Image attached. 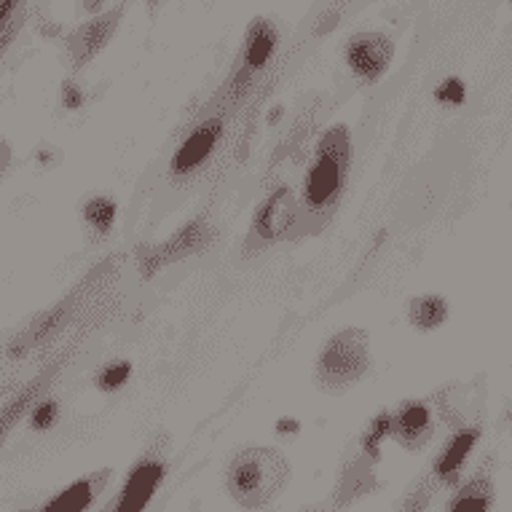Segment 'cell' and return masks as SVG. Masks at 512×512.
Instances as JSON below:
<instances>
[{"mask_svg": "<svg viewBox=\"0 0 512 512\" xmlns=\"http://www.w3.org/2000/svg\"><path fill=\"white\" fill-rule=\"evenodd\" d=\"M27 0H0V35H6L11 27L25 25Z\"/></svg>", "mask_w": 512, "mask_h": 512, "instance_id": "20", "label": "cell"}, {"mask_svg": "<svg viewBox=\"0 0 512 512\" xmlns=\"http://www.w3.org/2000/svg\"><path fill=\"white\" fill-rule=\"evenodd\" d=\"M451 314V306L443 295L424 293L416 295L408 301V322L411 328L421 330V333H432V330L443 328L445 319Z\"/></svg>", "mask_w": 512, "mask_h": 512, "instance_id": "15", "label": "cell"}, {"mask_svg": "<svg viewBox=\"0 0 512 512\" xmlns=\"http://www.w3.org/2000/svg\"><path fill=\"white\" fill-rule=\"evenodd\" d=\"M435 102H440V105H445V108H459V105H464V100H467V86H464L462 78H445V81H440V84L435 86Z\"/></svg>", "mask_w": 512, "mask_h": 512, "instance_id": "19", "label": "cell"}, {"mask_svg": "<svg viewBox=\"0 0 512 512\" xmlns=\"http://www.w3.org/2000/svg\"><path fill=\"white\" fill-rule=\"evenodd\" d=\"M290 464L277 448H244L226 470V488L244 510H263L285 491Z\"/></svg>", "mask_w": 512, "mask_h": 512, "instance_id": "3", "label": "cell"}, {"mask_svg": "<svg viewBox=\"0 0 512 512\" xmlns=\"http://www.w3.org/2000/svg\"><path fill=\"white\" fill-rule=\"evenodd\" d=\"M11 164V148L6 140H0V177H3V172L9 169Z\"/></svg>", "mask_w": 512, "mask_h": 512, "instance_id": "23", "label": "cell"}, {"mask_svg": "<svg viewBox=\"0 0 512 512\" xmlns=\"http://www.w3.org/2000/svg\"><path fill=\"white\" fill-rule=\"evenodd\" d=\"M108 478L110 470H102L97 472V475H92V478L76 480L73 486H68L65 491H59L41 512H84L86 507L94 502V496L100 494Z\"/></svg>", "mask_w": 512, "mask_h": 512, "instance_id": "12", "label": "cell"}, {"mask_svg": "<svg viewBox=\"0 0 512 512\" xmlns=\"http://www.w3.org/2000/svg\"><path fill=\"white\" fill-rule=\"evenodd\" d=\"M277 427H282V432H295V429H298V421H279Z\"/></svg>", "mask_w": 512, "mask_h": 512, "instance_id": "24", "label": "cell"}, {"mask_svg": "<svg viewBox=\"0 0 512 512\" xmlns=\"http://www.w3.org/2000/svg\"><path fill=\"white\" fill-rule=\"evenodd\" d=\"M81 220H84V228L89 231L94 242H102L113 234L118 220V204L113 196L108 194H94L89 196L81 207Z\"/></svg>", "mask_w": 512, "mask_h": 512, "instance_id": "14", "label": "cell"}, {"mask_svg": "<svg viewBox=\"0 0 512 512\" xmlns=\"http://www.w3.org/2000/svg\"><path fill=\"white\" fill-rule=\"evenodd\" d=\"M488 504H491V483L486 478H478L472 480L462 494H456L448 512H488Z\"/></svg>", "mask_w": 512, "mask_h": 512, "instance_id": "16", "label": "cell"}, {"mask_svg": "<svg viewBox=\"0 0 512 512\" xmlns=\"http://www.w3.org/2000/svg\"><path fill=\"white\" fill-rule=\"evenodd\" d=\"M215 239H218V228L212 226L207 215H199V218L188 220L177 231H172L164 242L137 247L135 263L137 271H140V279H153L167 266H175V263L202 255V252L210 250V244Z\"/></svg>", "mask_w": 512, "mask_h": 512, "instance_id": "7", "label": "cell"}, {"mask_svg": "<svg viewBox=\"0 0 512 512\" xmlns=\"http://www.w3.org/2000/svg\"><path fill=\"white\" fill-rule=\"evenodd\" d=\"M132 378V362L129 360H110L94 373V387L100 392H118L126 387V381Z\"/></svg>", "mask_w": 512, "mask_h": 512, "instance_id": "17", "label": "cell"}, {"mask_svg": "<svg viewBox=\"0 0 512 512\" xmlns=\"http://www.w3.org/2000/svg\"><path fill=\"white\" fill-rule=\"evenodd\" d=\"M389 435H392V413H378L376 419L370 421V427L365 429V435H362V448H365L370 456H376L381 443H384Z\"/></svg>", "mask_w": 512, "mask_h": 512, "instance_id": "18", "label": "cell"}, {"mask_svg": "<svg viewBox=\"0 0 512 512\" xmlns=\"http://www.w3.org/2000/svg\"><path fill=\"white\" fill-rule=\"evenodd\" d=\"M370 362H373V354H370L368 330H338L319 349L317 362H314V381L322 392L341 395L368 376Z\"/></svg>", "mask_w": 512, "mask_h": 512, "instance_id": "4", "label": "cell"}, {"mask_svg": "<svg viewBox=\"0 0 512 512\" xmlns=\"http://www.w3.org/2000/svg\"><path fill=\"white\" fill-rule=\"evenodd\" d=\"M303 226L301 196L295 194L290 185H277L263 196L261 204L255 207L244 239V255L263 252L279 242L293 239Z\"/></svg>", "mask_w": 512, "mask_h": 512, "instance_id": "5", "label": "cell"}, {"mask_svg": "<svg viewBox=\"0 0 512 512\" xmlns=\"http://www.w3.org/2000/svg\"><path fill=\"white\" fill-rule=\"evenodd\" d=\"M228 118H231V113H223V110H204L202 118L177 143L167 167L169 180L185 183V180H194L210 167L226 143Z\"/></svg>", "mask_w": 512, "mask_h": 512, "instance_id": "6", "label": "cell"}, {"mask_svg": "<svg viewBox=\"0 0 512 512\" xmlns=\"http://www.w3.org/2000/svg\"><path fill=\"white\" fill-rule=\"evenodd\" d=\"M475 443H478V429H467V432H459V435L451 437L448 445L440 451V456H437V478L443 480V483H448V486L456 483V480H459V472L464 470L467 456H470V451L475 448Z\"/></svg>", "mask_w": 512, "mask_h": 512, "instance_id": "13", "label": "cell"}, {"mask_svg": "<svg viewBox=\"0 0 512 512\" xmlns=\"http://www.w3.org/2000/svg\"><path fill=\"white\" fill-rule=\"evenodd\" d=\"M164 472H167V464H164V459L156 451L145 454L135 464V470L129 472V478H126L124 488L116 496L110 512H143L145 504L151 502L153 494H156V488L161 486Z\"/></svg>", "mask_w": 512, "mask_h": 512, "instance_id": "10", "label": "cell"}, {"mask_svg": "<svg viewBox=\"0 0 512 512\" xmlns=\"http://www.w3.org/2000/svg\"><path fill=\"white\" fill-rule=\"evenodd\" d=\"M59 416L57 400H41V403L33 405V413H30V427L35 432H46V429L54 427V421Z\"/></svg>", "mask_w": 512, "mask_h": 512, "instance_id": "21", "label": "cell"}, {"mask_svg": "<svg viewBox=\"0 0 512 512\" xmlns=\"http://www.w3.org/2000/svg\"><path fill=\"white\" fill-rule=\"evenodd\" d=\"M510 3H512V0H510Z\"/></svg>", "mask_w": 512, "mask_h": 512, "instance_id": "26", "label": "cell"}, {"mask_svg": "<svg viewBox=\"0 0 512 512\" xmlns=\"http://www.w3.org/2000/svg\"><path fill=\"white\" fill-rule=\"evenodd\" d=\"M395 59V41L387 33L378 30H362L346 41L344 62L349 73L362 84H378L387 76Z\"/></svg>", "mask_w": 512, "mask_h": 512, "instance_id": "8", "label": "cell"}, {"mask_svg": "<svg viewBox=\"0 0 512 512\" xmlns=\"http://www.w3.org/2000/svg\"><path fill=\"white\" fill-rule=\"evenodd\" d=\"M432 435V413L427 403L411 400V403L400 405V411L392 413V437L403 448H421Z\"/></svg>", "mask_w": 512, "mask_h": 512, "instance_id": "11", "label": "cell"}, {"mask_svg": "<svg viewBox=\"0 0 512 512\" xmlns=\"http://www.w3.org/2000/svg\"><path fill=\"white\" fill-rule=\"evenodd\" d=\"M126 3L121 0L118 6L113 9L102 11L94 19L84 22V25H78L73 33L65 38V51H68V59L73 70H84L86 65H92L94 59L100 57L105 46L113 41V35L118 33V27H121V19H124Z\"/></svg>", "mask_w": 512, "mask_h": 512, "instance_id": "9", "label": "cell"}, {"mask_svg": "<svg viewBox=\"0 0 512 512\" xmlns=\"http://www.w3.org/2000/svg\"><path fill=\"white\" fill-rule=\"evenodd\" d=\"M279 27L274 19L255 17L250 19V25L244 30L242 46L236 51L234 65L228 70L226 81L220 84V89L212 94L207 110H223L234 116L236 108L247 102L255 86L274 65V59L279 54Z\"/></svg>", "mask_w": 512, "mask_h": 512, "instance_id": "2", "label": "cell"}, {"mask_svg": "<svg viewBox=\"0 0 512 512\" xmlns=\"http://www.w3.org/2000/svg\"><path fill=\"white\" fill-rule=\"evenodd\" d=\"M349 169H352V132L346 124L328 126L311 153L309 167L303 172V223L309 220L314 223L311 228H317L336 215L349 183Z\"/></svg>", "mask_w": 512, "mask_h": 512, "instance_id": "1", "label": "cell"}, {"mask_svg": "<svg viewBox=\"0 0 512 512\" xmlns=\"http://www.w3.org/2000/svg\"><path fill=\"white\" fill-rule=\"evenodd\" d=\"M84 100H86L84 89H81L76 81H65V84H62V105H65V108L68 110L84 108Z\"/></svg>", "mask_w": 512, "mask_h": 512, "instance_id": "22", "label": "cell"}, {"mask_svg": "<svg viewBox=\"0 0 512 512\" xmlns=\"http://www.w3.org/2000/svg\"><path fill=\"white\" fill-rule=\"evenodd\" d=\"M161 3H164V0H148V6H151V9H156V6H161Z\"/></svg>", "mask_w": 512, "mask_h": 512, "instance_id": "25", "label": "cell"}]
</instances>
